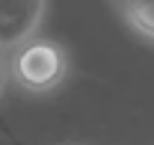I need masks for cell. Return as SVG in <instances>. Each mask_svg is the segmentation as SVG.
Segmentation results:
<instances>
[{"label": "cell", "mask_w": 154, "mask_h": 145, "mask_svg": "<svg viewBox=\"0 0 154 145\" xmlns=\"http://www.w3.org/2000/svg\"><path fill=\"white\" fill-rule=\"evenodd\" d=\"M122 18L134 27L139 36L154 42V0H113Z\"/></svg>", "instance_id": "cell-3"}, {"label": "cell", "mask_w": 154, "mask_h": 145, "mask_svg": "<svg viewBox=\"0 0 154 145\" xmlns=\"http://www.w3.org/2000/svg\"><path fill=\"white\" fill-rule=\"evenodd\" d=\"M45 0H0V51H15L36 36Z\"/></svg>", "instance_id": "cell-2"}, {"label": "cell", "mask_w": 154, "mask_h": 145, "mask_svg": "<svg viewBox=\"0 0 154 145\" xmlns=\"http://www.w3.org/2000/svg\"><path fill=\"white\" fill-rule=\"evenodd\" d=\"M0 83H3V68H0Z\"/></svg>", "instance_id": "cell-4"}, {"label": "cell", "mask_w": 154, "mask_h": 145, "mask_svg": "<svg viewBox=\"0 0 154 145\" xmlns=\"http://www.w3.org/2000/svg\"><path fill=\"white\" fill-rule=\"evenodd\" d=\"M68 59L65 51L57 42L48 39H30L18 48V54L12 59V77L15 83L30 92H48L59 86V80L65 77Z\"/></svg>", "instance_id": "cell-1"}]
</instances>
